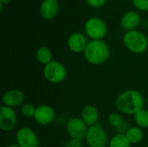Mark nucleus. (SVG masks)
<instances>
[{"label":"nucleus","instance_id":"6e6552de","mask_svg":"<svg viewBox=\"0 0 148 147\" xmlns=\"http://www.w3.org/2000/svg\"><path fill=\"white\" fill-rule=\"evenodd\" d=\"M67 133L70 139H76L82 140L85 139L88 126L81 119V117L70 118L66 125Z\"/></svg>","mask_w":148,"mask_h":147},{"label":"nucleus","instance_id":"a878e982","mask_svg":"<svg viewBox=\"0 0 148 147\" xmlns=\"http://www.w3.org/2000/svg\"><path fill=\"white\" fill-rule=\"evenodd\" d=\"M7 147H20L18 145H16V144H12V145H10V146H8Z\"/></svg>","mask_w":148,"mask_h":147},{"label":"nucleus","instance_id":"423d86ee","mask_svg":"<svg viewBox=\"0 0 148 147\" xmlns=\"http://www.w3.org/2000/svg\"><path fill=\"white\" fill-rule=\"evenodd\" d=\"M84 29L87 36L92 40H102L108 33L106 23L98 17L88 19L84 25Z\"/></svg>","mask_w":148,"mask_h":147},{"label":"nucleus","instance_id":"f03ea898","mask_svg":"<svg viewBox=\"0 0 148 147\" xmlns=\"http://www.w3.org/2000/svg\"><path fill=\"white\" fill-rule=\"evenodd\" d=\"M85 60L92 65H101L110 57V48L103 40H91L83 52Z\"/></svg>","mask_w":148,"mask_h":147},{"label":"nucleus","instance_id":"9d476101","mask_svg":"<svg viewBox=\"0 0 148 147\" xmlns=\"http://www.w3.org/2000/svg\"><path fill=\"white\" fill-rule=\"evenodd\" d=\"M35 121L41 126H49L56 119L55 109L46 104L39 105L36 108L34 118Z\"/></svg>","mask_w":148,"mask_h":147},{"label":"nucleus","instance_id":"aec40b11","mask_svg":"<svg viewBox=\"0 0 148 147\" xmlns=\"http://www.w3.org/2000/svg\"><path fill=\"white\" fill-rule=\"evenodd\" d=\"M36 107H35L30 102L24 103L21 107V113H22V115L23 117H25L27 119L34 118L35 112H36Z\"/></svg>","mask_w":148,"mask_h":147},{"label":"nucleus","instance_id":"cd10ccee","mask_svg":"<svg viewBox=\"0 0 148 147\" xmlns=\"http://www.w3.org/2000/svg\"><path fill=\"white\" fill-rule=\"evenodd\" d=\"M147 147H148V146H147Z\"/></svg>","mask_w":148,"mask_h":147},{"label":"nucleus","instance_id":"b1692460","mask_svg":"<svg viewBox=\"0 0 148 147\" xmlns=\"http://www.w3.org/2000/svg\"><path fill=\"white\" fill-rule=\"evenodd\" d=\"M69 146V147H82V140L76 139H70Z\"/></svg>","mask_w":148,"mask_h":147},{"label":"nucleus","instance_id":"7ed1b4c3","mask_svg":"<svg viewBox=\"0 0 148 147\" xmlns=\"http://www.w3.org/2000/svg\"><path fill=\"white\" fill-rule=\"evenodd\" d=\"M125 47L134 54H142L148 47V39L145 34L139 30H130L125 33L123 36Z\"/></svg>","mask_w":148,"mask_h":147},{"label":"nucleus","instance_id":"bb28decb","mask_svg":"<svg viewBox=\"0 0 148 147\" xmlns=\"http://www.w3.org/2000/svg\"><path fill=\"white\" fill-rule=\"evenodd\" d=\"M146 102H147V107H148V94H147V101H146Z\"/></svg>","mask_w":148,"mask_h":147},{"label":"nucleus","instance_id":"4be33fe9","mask_svg":"<svg viewBox=\"0 0 148 147\" xmlns=\"http://www.w3.org/2000/svg\"><path fill=\"white\" fill-rule=\"evenodd\" d=\"M133 4L140 10L147 11L148 0H132Z\"/></svg>","mask_w":148,"mask_h":147},{"label":"nucleus","instance_id":"0eeeda50","mask_svg":"<svg viewBox=\"0 0 148 147\" xmlns=\"http://www.w3.org/2000/svg\"><path fill=\"white\" fill-rule=\"evenodd\" d=\"M16 145L20 147H38L40 141L36 132L28 126L21 127L16 135Z\"/></svg>","mask_w":148,"mask_h":147},{"label":"nucleus","instance_id":"ddd939ff","mask_svg":"<svg viewBox=\"0 0 148 147\" xmlns=\"http://www.w3.org/2000/svg\"><path fill=\"white\" fill-rule=\"evenodd\" d=\"M59 11V3L57 0H43L41 3L39 12L45 20H51L56 16Z\"/></svg>","mask_w":148,"mask_h":147},{"label":"nucleus","instance_id":"4468645a","mask_svg":"<svg viewBox=\"0 0 148 147\" xmlns=\"http://www.w3.org/2000/svg\"><path fill=\"white\" fill-rule=\"evenodd\" d=\"M81 119L88 127L96 125L99 120L98 109L93 105H86L81 111Z\"/></svg>","mask_w":148,"mask_h":147},{"label":"nucleus","instance_id":"6ab92c4d","mask_svg":"<svg viewBox=\"0 0 148 147\" xmlns=\"http://www.w3.org/2000/svg\"><path fill=\"white\" fill-rule=\"evenodd\" d=\"M134 122L137 126L145 129L148 128V110L141 109L134 115Z\"/></svg>","mask_w":148,"mask_h":147},{"label":"nucleus","instance_id":"5701e85b","mask_svg":"<svg viewBox=\"0 0 148 147\" xmlns=\"http://www.w3.org/2000/svg\"><path fill=\"white\" fill-rule=\"evenodd\" d=\"M106 2L107 0H87V3L94 8H100L103 6Z\"/></svg>","mask_w":148,"mask_h":147},{"label":"nucleus","instance_id":"2eb2a0df","mask_svg":"<svg viewBox=\"0 0 148 147\" xmlns=\"http://www.w3.org/2000/svg\"><path fill=\"white\" fill-rule=\"evenodd\" d=\"M140 23V16L136 11H128L127 12L121 20V27L127 30H134L139 24Z\"/></svg>","mask_w":148,"mask_h":147},{"label":"nucleus","instance_id":"f257e3e1","mask_svg":"<svg viewBox=\"0 0 148 147\" xmlns=\"http://www.w3.org/2000/svg\"><path fill=\"white\" fill-rule=\"evenodd\" d=\"M145 98L143 94L136 89H128L121 93L115 100V107L121 113L134 115L144 108Z\"/></svg>","mask_w":148,"mask_h":147},{"label":"nucleus","instance_id":"393cba45","mask_svg":"<svg viewBox=\"0 0 148 147\" xmlns=\"http://www.w3.org/2000/svg\"><path fill=\"white\" fill-rule=\"evenodd\" d=\"M12 0H0V3H3V4H7V3H10Z\"/></svg>","mask_w":148,"mask_h":147},{"label":"nucleus","instance_id":"39448f33","mask_svg":"<svg viewBox=\"0 0 148 147\" xmlns=\"http://www.w3.org/2000/svg\"><path fill=\"white\" fill-rule=\"evenodd\" d=\"M85 140L89 147H106L109 143L106 130L99 123L88 127Z\"/></svg>","mask_w":148,"mask_h":147},{"label":"nucleus","instance_id":"20e7f679","mask_svg":"<svg viewBox=\"0 0 148 147\" xmlns=\"http://www.w3.org/2000/svg\"><path fill=\"white\" fill-rule=\"evenodd\" d=\"M42 74L45 80L49 83L59 84L66 80L68 71L66 67L62 62L53 60L44 66Z\"/></svg>","mask_w":148,"mask_h":147},{"label":"nucleus","instance_id":"dca6fc26","mask_svg":"<svg viewBox=\"0 0 148 147\" xmlns=\"http://www.w3.org/2000/svg\"><path fill=\"white\" fill-rule=\"evenodd\" d=\"M125 135H126V137L127 138V139L129 140V142L132 145H135V144L140 143L144 138L143 129L137 126L129 127L126 131Z\"/></svg>","mask_w":148,"mask_h":147},{"label":"nucleus","instance_id":"9b49d317","mask_svg":"<svg viewBox=\"0 0 148 147\" xmlns=\"http://www.w3.org/2000/svg\"><path fill=\"white\" fill-rule=\"evenodd\" d=\"M23 101L24 94L20 89L17 88H11L10 90H7L2 97L3 106L11 108H15L23 105Z\"/></svg>","mask_w":148,"mask_h":147},{"label":"nucleus","instance_id":"f8f14e48","mask_svg":"<svg viewBox=\"0 0 148 147\" xmlns=\"http://www.w3.org/2000/svg\"><path fill=\"white\" fill-rule=\"evenodd\" d=\"M88 42L86 36L80 32H75L71 34L67 41V45L69 49L73 53H82L84 52L87 47Z\"/></svg>","mask_w":148,"mask_h":147},{"label":"nucleus","instance_id":"a211bd4d","mask_svg":"<svg viewBox=\"0 0 148 147\" xmlns=\"http://www.w3.org/2000/svg\"><path fill=\"white\" fill-rule=\"evenodd\" d=\"M132 144L129 142L125 133H117L110 139L108 147H131Z\"/></svg>","mask_w":148,"mask_h":147},{"label":"nucleus","instance_id":"f3484780","mask_svg":"<svg viewBox=\"0 0 148 147\" xmlns=\"http://www.w3.org/2000/svg\"><path fill=\"white\" fill-rule=\"evenodd\" d=\"M52 57H53V55H52L50 49L45 46L40 47L36 52V58L37 62L44 66L53 61Z\"/></svg>","mask_w":148,"mask_h":147},{"label":"nucleus","instance_id":"1a4fd4ad","mask_svg":"<svg viewBox=\"0 0 148 147\" xmlns=\"http://www.w3.org/2000/svg\"><path fill=\"white\" fill-rule=\"evenodd\" d=\"M17 115L14 108L2 106L0 107V129L3 132H11L16 126Z\"/></svg>","mask_w":148,"mask_h":147},{"label":"nucleus","instance_id":"412c9836","mask_svg":"<svg viewBox=\"0 0 148 147\" xmlns=\"http://www.w3.org/2000/svg\"><path fill=\"white\" fill-rule=\"evenodd\" d=\"M108 124L112 127H114V128H118L123 124V119L121 116V114L118 113H110L108 115Z\"/></svg>","mask_w":148,"mask_h":147}]
</instances>
